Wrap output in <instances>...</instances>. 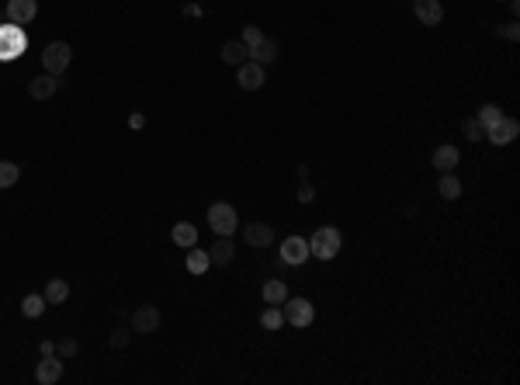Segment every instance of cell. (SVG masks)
<instances>
[{"instance_id": "cell-1", "label": "cell", "mask_w": 520, "mask_h": 385, "mask_svg": "<svg viewBox=\"0 0 520 385\" xmlns=\"http://www.w3.org/2000/svg\"><path fill=\"white\" fill-rule=\"evenodd\" d=\"M28 52V31L14 21L0 25V63H14Z\"/></svg>"}, {"instance_id": "cell-2", "label": "cell", "mask_w": 520, "mask_h": 385, "mask_svg": "<svg viewBox=\"0 0 520 385\" xmlns=\"http://www.w3.org/2000/svg\"><path fill=\"white\" fill-rule=\"evenodd\" d=\"M340 243H343L340 230H333V226H319V230L309 236V254L319 257V260H333V257L340 254Z\"/></svg>"}, {"instance_id": "cell-3", "label": "cell", "mask_w": 520, "mask_h": 385, "mask_svg": "<svg viewBox=\"0 0 520 385\" xmlns=\"http://www.w3.org/2000/svg\"><path fill=\"white\" fill-rule=\"evenodd\" d=\"M208 226L215 236H233L239 230V215H236L233 205H226V202H215V205L208 208Z\"/></svg>"}, {"instance_id": "cell-4", "label": "cell", "mask_w": 520, "mask_h": 385, "mask_svg": "<svg viewBox=\"0 0 520 385\" xmlns=\"http://www.w3.org/2000/svg\"><path fill=\"white\" fill-rule=\"evenodd\" d=\"M70 59H73L70 42H49L46 52H42V66H46V73H52V77H63L66 66H70Z\"/></svg>"}, {"instance_id": "cell-5", "label": "cell", "mask_w": 520, "mask_h": 385, "mask_svg": "<svg viewBox=\"0 0 520 385\" xmlns=\"http://www.w3.org/2000/svg\"><path fill=\"white\" fill-rule=\"evenodd\" d=\"M281 306H285V309H281V312H285V323L298 327V330H306L312 319H316V309H312L309 299H291V295H288Z\"/></svg>"}, {"instance_id": "cell-6", "label": "cell", "mask_w": 520, "mask_h": 385, "mask_svg": "<svg viewBox=\"0 0 520 385\" xmlns=\"http://www.w3.org/2000/svg\"><path fill=\"white\" fill-rule=\"evenodd\" d=\"M517 135H520V122L510 118V115H503L496 125L486 128V143H493V146H510Z\"/></svg>"}, {"instance_id": "cell-7", "label": "cell", "mask_w": 520, "mask_h": 385, "mask_svg": "<svg viewBox=\"0 0 520 385\" xmlns=\"http://www.w3.org/2000/svg\"><path fill=\"white\" fill-rule=\"evenodd\" d=\"M4 14H7V21H14V25L25 28V25H31L35 14H38V0H7Z\"/></svg>"}, {"instance_id": "cell-8", "label": "cell", "mask_w": 520, "mask_h": 385, "mask_svg": "<svg viewBox=\"0 0 520 385\" xmlns=\"http://www.w3.org/2000/svg\"><path fill=\"white\" fill-rule=\"evenodd\" d=\"M413 14H416L420 25L434 28L444 21V4L441 0H413Z\"/></svg>"}, {"instance_id": "cell-9", "label": "cell", "mask_w": 520, "mask_h": 385, "mask_svg": "<svg viewBox=\"0 0 520 385\" xmlns=\"http://www.w3.org/2000/svg\"><path fill=\"white\" fill-rule=\"evenodd\" d=\"M281 260L291 264V267H298V264H306V257H309V240H302V236H288L285 243H281Z\"/></svg>"}, {"instance_id": "cell-10", "label": "cell", "mask_w": 520, "mask_h": 385, "mask_svg": "<svg viewBox=\"0 0 520 385\" xmlns=\"http://www.w3.org/2000/svg\"><path fill=\"white\" fill-rule=\"evenodd\" d=\"M160 319H163V312L156 306H139L132 312V330L135 334H153L156 327H160Z\"/></svg>"}, {"instance_id": "cell-11", "label": "cell", "mask_w": 520, "mask_h": 385, "mask_svg": "<svg viewBox=\"0 0 520 385\" xmlns=\"http://www.w3.org/2000/svg\"><path fill=\"white\" fill-rule=\"evenodd\" d=\"M35 379H38V385L59 382V379H63V361H59V354H42L38 368H35Z\"/></svg>"}, {"instance_id": "cell-12", "label": "cell", "mask_w": 520, "mask_h": 385, "mask_svg": "<svg viewBox=\"0 0 520 385\" xmlns=\"http://www.w3.org/2000/svg\"><path fill=\"white\" fill-rule=\"evenodd\" d=\"M56 91H59V77H52V73H42V77L28 80V98L31 101H49Z\"/></svg>"}, {"instance_id": "cell-13", "label": "cell", "mask_w": 520, "mask_h": 385, "mask_svg": "<svg viewBox=\"0 0 520 385\" xmlns=\"http://www.w3.org/2000/svg\"><path fill=\"white\" fill-rule=\"evenodd\" d=\"M239 87L243 91H260L264 87V80H267V73H264V66L260 63H254V59H246L243 66H239Z\"/></svg>"}, {"instance_id": "cell-14", "label": "cell", "mask_w": 520, "mask_h": 385, "mask_svg": "<svg viewBox=\"0 0 520 385\" xmlns=\"http://www.w3.org/2000/svg\"><path fill=\"white\" fill-rule=\"evenodd\" d=\"M243 240H246L250 247H271V243H274V230H271L267 222H250V226L243 230Z\"/></svg>"}, {"instance_id": "cell-15", "label": "cell", "mask_w": 520, "mask_h": 385, "mask_svg": "<svg viewBox=\"0 0 520 385\" xmlns=\"http://www.w3.org/2000/svg\"><path fill=\"white\" fill-rule=\"evenodd\" d=\"M233 257H236L233 236H215V243H212V250H208V260H212V264H229Z\"/></svg>"}, {"instance_id": "cell-16", "label": "cell", "mask_w": 520, "mask_h": 385, "mask_svg": "<svg viewBox=\"0 0 520 385\" xmlns=\"http://www.w3.org/2000/svg\"><path fill=\"white\" fill-rule=\"evenodd\" d=\"M458 160H462L458 146H437V150H434V167H437L441 174H451V170L458 167Z\"/></svg>"}, {"instance_id": "cell-17", "label": "cell", "mask_w": 520, "mask_h": 385, "mask_svg": "<svg viewBox=\"0 0 520 385\" xmlns=\"http://www.w3.org/2000/svg\"><path fill=\"white\" fill-rule=\"evenodd\" d=\"M250 59H254V63H260V66H267V63H274V59H278V42L264 35V38H260V42H257V46L250 49Z\"/></svg>"}, {"instance_id": "cell-18", "label": "cell", "mask_w": 520, "mask_h": 385, "mask_svg": "<svg viewBox=\"0 0 520 385\" xmlns=\"http://www.w3.org/2000/svg\"><path fill=\"white\" fill-rule=\"evenodd\" d=\"M170 240L184 247V250H191V247H198V230H194V222H177L174 230H170Z\"/></svg>"}, {"instance_id": "cell-19", "label": "cell", "mask_w": 520, "mask_h": 385, "mask_svg": "<svg viewBox=\"0 0 520 385\" xmlns=\"http://www.w3.org/2000/svg\"><path fill=\"white\" fill-rule=\"evenodd\" d=\"M222 63H229V66H243L246 59H250V49L243 46V42H222Z\"/></svg>"}, {"instance_id": "cell-20", "label": "cell", "mask_w": 520, "mask_h": 385, "mask_svg": "<svg viewBox=\"0 0 520 385\" xmlns=\"http://www.w3.org/2000/svg\"><path fill=\"white\" fill-rule=\"evenodd\" d=\"M260 295H264V302H267V306H281V302L288 299V284L281 282V278H271V282L264 284V292H260Z\"/></svg>"}, {"instance_id": "cell-21", "label": "cell", "mask_w": 520, "mask_h": 385, "mask_svg": "<svg viewBox=\"0 0 520 385\" xmlns=\"http://www.w3.org/2000/svg\"><path fill=\"white\" fill-rule=\"evenodd\" d=\"M42 295H46V302H49V306H59V302H66V299H70V284L63 282V278H52V282L46 284V292H42Z\"/></svg>"}, {"instance_id": "cell-22", "label": "cell", "mask_w": 520, "mask_h": 385, "mask_svg": "<svg viewBox=\"0 0 520 385\" xmlns=\"http://www.w3.org/2000/svg\"><path fill=\"white\" fill-rule=\"evenodd\" d=\"M184 264H187V271H191V274H205L208 267H212L208 250H198V247H191V250H187V260H184Z\"/></svg>"}, {"instance_id": "cell-23", "label": "cell", "mask_w": 520, "mask_h": 385, "mask_svg": "<svg viewBox=\"0 0 520 385\" xmlns=\"http://www.w3.org/2000/svg\"><path fill=\"white\" fill-rule=\"evenodd\" d=\"M260 327H264V330H271V334H274V330H281V327H285V312H281V306H267V309H264V312H260Z\"/></svg>"}, {"instance_id": "cell-24", "label": "cell", "mask_w": 520, "mask_h": 385, "mask_svg": "<svg viewBox=\"0 0 520 385\" xmlns=\"http://www.w3.org/2000/svg\"><path fill=\"white\" fill-rule=\"evenodd\" d=\"M437 191H441L444 202H454V198H462V180L454 178V170H451V174H441V188H437Z\"/></svg>"}, {"instance_id": "cell-25", "label": "cell", "mask_w": 520, "mask_h": 385, "mask_svg": "<svg viewBox=\"0 0 520 385\" xmlns=\"http://www.w3.org/2000/svg\"><path fill=\"white\" fill-rule=\"evenodd\" d=\"M46 295H25V302H21V312H25L28 319H38L42 312H46Z\"/></svg>"}, {"instance_id": "cell-26", "label": "cell", "mask_w": 520, "mask_h": 385, "mask_svg": "<svg viewBox=\"0 0 520 385\" xmlns=\"http://www.w3.org/2000/svg\"><path fill=\"white\" fill-rule=\"evenodd\" d=\"M18 178H21V167L11 160H0V188H14Z\"/></svg>"}, {"instance_id": "cell-27", "label": "cell", "mask_w": 520, "mask_h": 385, "mask_svg": "<svg viewBox=\"0 0 520 385\" xmlns=\"http://www.w3.org/2000/svg\"><path fill=\"white\" fill-rule=\"evenodd\" d=\"M499 118H503V108H499V104H482V108H479V122L486 128L496 125Z\"/></svg>"}, {"instance_id": "cell-28", "label": "cell", "mask_w": 520, "mask_h": 385, "mask_svg": "<svg viewBox=\"0 0 520 385\" xmlns=\"http://www.w3.org/2000/svg\"><path fill=\"white\" fill-rule=\"evenodd\" d=\"M465 139L468 143H482V139H486V125H482L479 118H468L465 122Z\"/></svg>"}, {"instance_id": "cell-29", "label": "cell", "mask_w": 520, "mask_h": 385, "mask_svg": "<svg viewBox=\"0 0 520 385\" xmlns=\"http://www.w3.org/2000/svg\"><path fill=\"white\" fill-rule=\"evenodd\" d=\"M77 351H80L77 337H63V340H59V344H56V354H59V358H73V354H77Z\"/></svg>"}, {"instance_id": "cell-30", "label": "cell", "mask_w": 520, "mask_h": 385, "mask_svg": "<svg viewBox=\"0 0 520 385\" xmlns=\"http://www.w3.org/2000/svg\"><path fill=\"white\" fill-rule=\"evenodd\" d=\"M260 38H264V31H260L257 25H246V28H243V38H239V42H243L246 49H254V46H257Z\"/></svg>"}, {"instance_id": "cell-31", "label": "cell", "mask_w": 520, "mask_h": 385, "mask_svg": "<svg viewBox=\"0 0 520 385\" xmlns=\"http://www.w3.org/2000/svg\"><path fill=\"white\" fill-rule=\"evenodd\" d=\"M496 35H503L506 42H517V38H520V25H517V21H506V25L496 28Z\"/></svg>"}, {"instance_id": "cell-32", "label": "cell", "mask_w": 520, "mask_h": 385, "mask_svg": "<svg viewBox=\"0 0 520 385\" xmlns=\"http://www.w3.org/2000/svg\"><path fill=\"white\" fill-rule=\"evenodd\" d=\"M129 330H111V337H108V344L115 347V351H122V347H129Z\"/></svg>"}, {"instance_id": "cell-33", "label": "cell", "mask_w": 520, "mask_h": 385, "mask_svg": "<svg viewBox=\"0 0 520 385\" xmlns=\"http://www.w3.org/2000/svg\"><path fill=\"white\" fill-rule=\"evenodd\" d=\"M295 198H298L302 205H309L312 198H316V188H312L309 180H302V188H298V195H295Z\"/></svg>"}, {"instance_id": "cell-34", "label": "cell", "mask_w": 520, "mask_h": 385, "mask_svg": "<svg viewBox=\"0 0 520 385\" xmlns=\"http://www.w3.org/2000/svg\"><path fill=\"white\" fill-rule=\"evenodd\" d=\"M146 125V115H142V111H132L129 115V128H142Z\"/></svg>"}, {"instance_id": "cell-35", "label": "cell", "mask_w": 520, "mask_h": 385, "mask_svg": "<svg viewBox=\"0 0 520 385\" xmlns=\"http://www.w3.org/2000/svg\"><path fill=\"white\" fill-rule=\"evenodd\" d=\"M184 14H187V18H202V7H198V4H187Z\"/></svg>"}, {"instance_id": "cell-36", "label": "cell", "mask_w": 520, "mask_h": 385, "mask_svg": "<svg viewBox=\"0 0 520 385\" xmlns=\"http://www.w3.org/2000/svg\"><path fill=\"white\" fill-rule=\"evenodd\" d=\"M38 351H42V354H56V344H52V340H42V347H38Z\"/></svg>"}, {"instance_id": "cell-37", "label": "cell", "mask_w": 520, "mask_h": 385, "mask_svg": "<svg viewBox=\"0 0 520 385\" xmlns=\"http://www.w3.org/2000/svg\"><path fill=\"white\" fill-rule=\"evenodd\" d=\"M503 4H506V0H503Z\"/></svg>"}]
</instances>
